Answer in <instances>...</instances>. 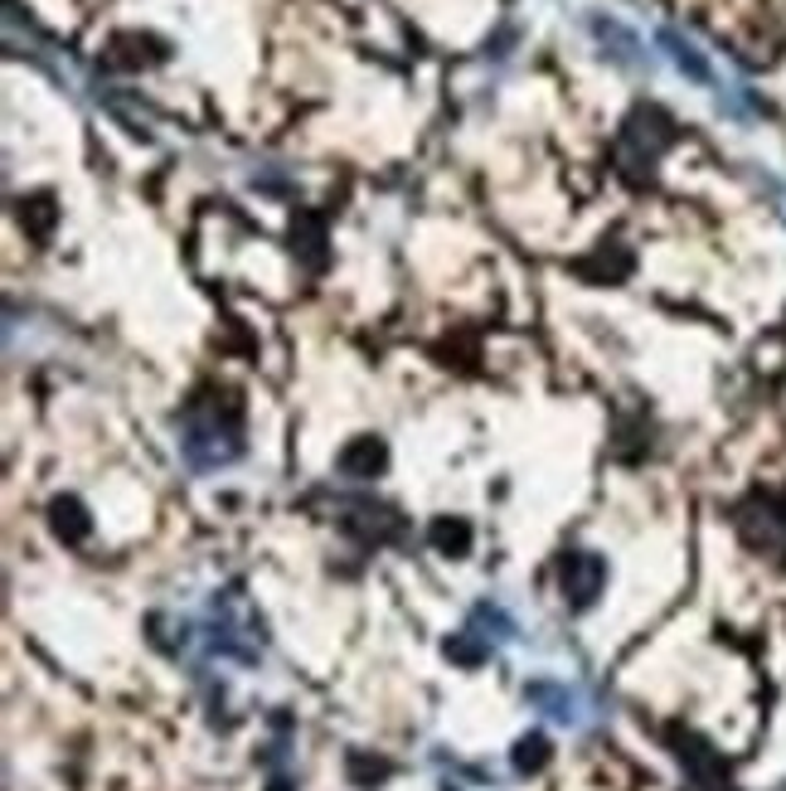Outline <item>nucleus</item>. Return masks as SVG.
<instances>
[{"label": "nucleus", "instance_id": "obj_4", "mask_svg": "<svg viewBox=\"0 0 786 791\" xmlns=\"http://www.w3.org/2000/svg\"><path fill=\"white\" fill-rule=\"evenodd\" d=\"M54 529H58V539L74 545V539H84L92 525H88V515H84V505L78 501H54Z\"/></svg>", "mask_w": 786, "mask_h": 791}, {"label": "nucleus", "instance_id": "obj_5", "mask_svg": "<svg viewBox=\"0 0 786 791\" xmlns=\"http://www.w3.org/2000/svg\"><path fill=\"white\" fill-rule=\"evenodd\" d=\"M432 539H438L442 553H462L466 545H472V529H466L462 519H456V525L452 519H438V525H432Z\"/></svg>", "mask_w": 786, "mask_h": 791}, {"label": "nucleus", "instance_id": "obj_3", "mask_svg": "<svg viewBox=\"0 0 786 791\" xmlns=\"http://www.w3.org/2000/svg\"><path fill=\"white\" fill-rule=\"evenodd\" d=\"M379 466H384V442H374V437H365V442H350L345 452H340V471H345V476H355V481L374 476Z\"/></svg>", "mask_w": 786, "mask_h": 791}, {"label": "nucleus", "instance_id": "obj_1", "mask_svg": "<svg viewBox=\"0 0 786 791\" xmlns=\"http://www.w3.org/2000/svg\"><path fill=\"white\" fill-rule=\"evenodd\" d=\"M602 559L588 549H578V553H563V563H558V583H563V597L573 602V607H588V602L602 593Z\"/></svg>", "mask_w": 786, "mask_h": 791}, {"label": "nucleus", "instance_id": "obj_2", "mask_svg": "<svg viewBox=\"0 0 786 791\" xmlns=\"http://www.w3.org/2000/svg\"><path fill=\"white\" fill-rule=\"evenodd\" d=\"M738 529H743V539L748 545H757V549H786V510L777 501H753V505H743V515H738Z\"/></svg>", "mask_w": 786, "mask_h": 791}, {"label": "nucleus", "instance_id": "obj_6", "mask_svg": "<svg viewBox=\"0 0 786 791\" xmlns=\"http://www.w3.org/2000/svg\"><path fill=\"white\" fill-rule=\"evenodd\" d=\"M549 758V743L544 738H524L520 743V772H534V767H544Z\"/></svg>", "mask_w": 786, "mask_h": 791}]
</instances>
